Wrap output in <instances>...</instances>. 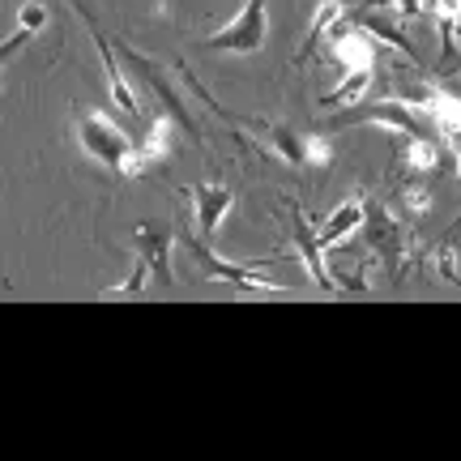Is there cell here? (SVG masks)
Returning <instances> with one entry per match:
<instances>
[{
  "mask_svg": "<svg viewBox=\"0 0 461 461\" xmlns=\"http://www.w3.org/2000/svg\"><path fill=\"white\" fill-rule=\"evenodd\" d=\"M363 227H367V248H372L380 261L389 265V278H402V269H406V265H411V257H414L411 227H406V222H402L393 210L372 205V201H367Z\"/></svg>",
  "mask_w": 461,
  "mask_h": 461,
  "instance_id": "cell-5",
  "label": "cell"
},
{
  "mask_svg": "<svg viewBox=\"0 0 461 461\" xmlns=\"http://www.w3.org/2000/svg\"><path fill=\"white\" fill-rule=\"evenodd\" d=\"M291 227H295V248H299V257H303V265H308L312 282L321 291H330V295H342V286L333 282V274L325 269V261H321V244H316V235H312V227H308V218H303L299 205H291Z\"/></svg>",
  "mask_w": 461,
  "mask_h": 461,
  "instance_id": "cell-11",
  "label": "cell"
},
{
  "mask_svg": "<svg viewBox=\"0 0 461 461\" xmlns=\"http://www.w3.org/2000/svg\"><path fill=\"white\" fill-rule=\"evenodd\" d=\"M188 197H193V218H197L201 240H214L218 227H222V218H227L230 205H235V188H230V184L201 180L188 188Z\"/></svg>",
  "mask_w": 461,
  "mask_h": 461,
  "instance_id": "cell-9",
  "label": "cell"
},
{
  "mask_svg": "<svg viewBox=\"0 0 461 461\" xmlns=\"http://www.w3.org/2000/svg\"><path fill=\"white\" fill-rule=\"evenodd\" d=\"M222 112V107H214ZM227 120H235L244 132L257 137V146H265L269 154H278L282 163L291 167V171H312V167H325L330 163V149L321 137L312 132L295 129V124H274V120H257V115H235V112H222Z\"/></svg>",
  "mask_w": 461,
  "mask_h": 461,
  "instance_id": "cell-2",
  "label": "cell"
},
{
  "mask_svg": "<svg viewBox=\"0 0 461 461\" xmlns=\"http://www.w3.org/2000/svg\"><path fill=\"white\" fill-rule=\"evenodd\" d=\"M367 193H355V197H346L342 205H338V210H333L330 218H325V222H321V230H312L316 235V244H321V252H333V248L342 244V240H350V235H355V230L363 227V214H367Z\"/></svg>",
  "mask_w": 461,
  "mask_h": 461,
  "instance_id": "cell-10",
  "label": "cell"
},
{
  "mask_svg": "<svg viewBox=\"0 0 461 461\" xmlns=\"http://www.w3.org/2000/svg\"><path fill=\"white\" fill-rule=\"evenodd\" d=\"M436 269H440V282H457V252L436 248Z\"/></svg>",
  "mask_w": 461,
  "mask_h": 461,
  "instance_id": "cell-16",
  "label": "cell"
},
{
  "mask_svg": "<svg viewBox=\"0 0 461 461\" xmlns=\"http://www.w3.org/2000/svg\"><path fill=\"white\" fill-rule=\"evenodd\" d=\"M384 9L393 17H402V22H414V17H423L436 9V0H384Z\"/></svg>",
  "mask_w": 461,
  "mask_h": 461,
  "instance_id": "cell-13",
  "label": "cell"
},
{
  "mask_svg": "<svg viewBox=\"0 0 461 461\" xmlns=\"http://www.w3.org/2000/svg\"><path fill=\"white\" fill-rule=\"evenodd\" d=\"M269 39V14H265V0H244V9L230 17L222 31H214L205 39L210 51L222 56H257Z\"/></svg>",
  "mask_w": 461,
  "mask_h": 461,
  "instance_id": "cell-6",
  "label": "cell"
},
{
  "mask_svg": "<svg viewBox=\"0 0 461 461\" xmlns=\"http://www.w3.org/2000/svg\"><path fill=\"white\" fill-rule=\"evenodd\" d=\"M77 146L95 163H103L107 171L124 176V180L141 176V167H137V141L115 124L112 115L95 112V107H77Z\"/></svg>",
  "mask_w": 461,
  "mask_h": 461,
  "instance_id": "cell-3",
  "label": "cell"
},
{
  "mask_svg": "<svg viewBox=\"0 0 461 461\" xmlns=\"http://www.w3.org/2000/svg\"><path fill=\"white\" fill-rule=\"evenodd\" d=\"M171 129H176V120H171L167 112H158L154 120H149L146 137L137 141V167H141V171H146V167H154L167 149H171Z\"/></svg>",
  "mask_w": 461,
  "mask_h": 461,
  "instance_id": "cell-12",
  "label": "cell"
},
{
  "mask_svg": "<svg viewBox=\"0 0 461 461\" xmlns=\"http://www.w3.org/2000/svg\"><path fill=\"white\" fill-rule=\"evenodd\" d=\"M132 244H137V261L146 265V278H154L163 291H176V274H171L176 227L171 222H141L132 230Z\"/></svg>",
  "mask_w": 461,
  "mask_h": 461,
  "instance_id": "cell-8",
  "label": "cell"
},
{
  "mask_svg": "<svg viewBox=\"0 0 461 461\" xmlns=\"http://www.w3.org/2000/svg\"><path fill=\"white\" fill-rule=\"evenodd\" d=\"M321 43H330V56H338V65H342V86L333 95H325V107H350V103H359L363 90L376 77V56H380L376 39L367 31H359L350 22V14H346L342 22H333L330 31H325Z\"/></svg>",
  "mask_w": 461,
  "mask_h": 461,
  "instance_id": "cell-1",
  "label": "cell"
},
{
  "mask_svg": "<svg viewBox=\"0 0 461 461\" xmlns=\"http://www.w3.org/2000/svg\"><path fill=\"white\" fill-rule=\"evenodd\" d=\"M17 26H26V31L39 34L48 26V5H43V0H26V5L17 9Z\"/></svg>",
  "mask_w": 461,
  "mask_h": 461,
  "instance_id": "cell-14",
  "label": "cell"
},
{
  "mask_svg": "<svg viewBox=\"0 0 461 461\" xmlns=\"http://www.w3.org/2000/svg\"><path fill=\"white\" fill-rule=\"evenodd\" d=\"M180 240L188 244V252H193V261L201 265V274L214 282H227V286H235L240 295H295L286 282H274V278H261V274H252V265H235V261H222V257H214L210 252V244L205 240H193L188 230H180ZM265 261V257H261Z\"/></svg>",
  "mask_w": 461,
  "mask_h": 461,
  "instance_id": "cell-4",
  "label": "cell"
},
{
  "mask_svg": "<svg viewBox=\"0 0 461 461\" xmlns=\"http://www.w3.org/2000/svg\"><path fill=\"white\" fill-rule=\"evenodd\" d=\"M31 39H34V31H26V26H17V31L9 34V39H0V73L9 68V60H14V56H17L22 48H26Z\"/></svg>",
  "mask_w": 461,
  "mask_h": 461,
  "instance_id": "cell-15",
  "label": "cell"
},
{
  "mask_svg": "<svg viewBox=\"0 0 461 461\" xmlns=\"http://www.w3.org/2000/svg\"><path fill=\"white\" fill-rule=\"evenodd\" d=\"M73 9H77V17L86 22V31H90V39H95V48H99L103 56V73H107V90H112V103L120 107V115L124 120H141V99H137V90L129 86V73L120 68V60H115V51H112V39L103 34V22L95 17V9H90V0H68Z\"/></svg>",
  "mask_w": 461,
  "mask_h": 461,
  "instance_id": "cell-7",
  "label": "cell"
}]
</instances>
